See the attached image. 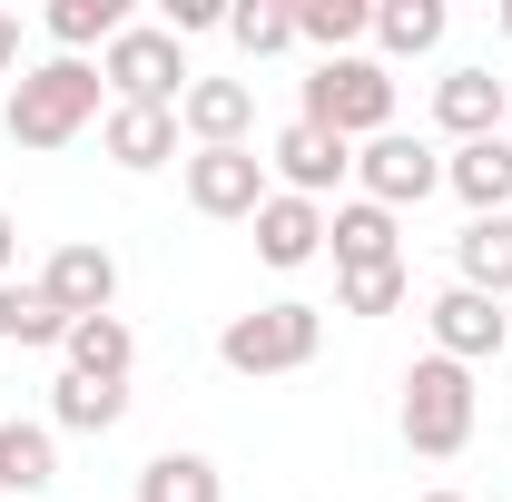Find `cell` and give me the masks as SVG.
Masks as SVG:
<instances>
[{"label":"cell","mask_w":512,"mask_h":502,"mask_svg":"<svg viewBox=\"0 0 512 502\" xmlns=\"http://www.w3.org/2000/svg\"><path fill=\"white\" fill-rule=\"evenodd\" d=\"M89 119H109V79H99V60H30L20 79H10V109H0V128H10V148H69Z\"/></svg>","instance_id":"1"},{"label":"cell","mask_w":512,"mask_h":502,"mask_svg":"<svg viewBox=\"0 0 512 502\" xmlns=\"http://www.w3.org/2000/svg\"><path fill=\"white\" fill-rule=\"evenodd\" d=\"M325 345V306L306 296H276V306H247L217 325V365L227 375H306Z\"/></svg>","instance_id":"2"},{"label":"cell","mask_w":512,"mask_h":502,"mask_svg":"<svg viewBox=\"0 0 512 502\" xmlns=\"http://www.w3.org/2000/svg\"><path fill=\"white\" fill-rule=\"evenodd\" d=\"M296 119L325 128V138H345V148H365L394 128V69L365 60V50H345V60H316L306 79V99H296Z\"/></svg>","instance_id":"3"},{"label":"cell","mask_w":512,"mask_h":502,"mask_svg":"<svg viewBox=\"0 0 512 502\" xmlns=\"http://www.w3.org/2000/svg\"><path fill=\"white\" fill-rule=\"evenodd\" d=\"M473 414H483V394H473V365H453V355H424L404 375V404H394V424L424 463H453L473 443Z\"/></svg>","instance_id":"4"},{"label":"cell","mask_w":512,"mask_h":502,"mask_svg":"<svg viewBox=\"0 0 512 502\" xmlns=\"http://www.w3.org/2000/svg\"><path fill=\"white\" fill-rule=\"evenodd\" d=\"M99 79H109V99H138V109H178L188 99V40H168L158 20H128L119 40L99 50Z\"/></svg>","instance_id":"5"},{"label":"cell","mask_w":512,"mask_h":502,"mask_svg":"<svg viewBox=\"0 0 512 502\" xmlns=\"http://www.w3.org/2000/svg\"><path fill=\"white\" fill-rule=\"evenodd\" d=\"M355 188L375 197L384 217H404V207H424V197L444 188V148L434 138H404V128H384L355 148Z\"/></svg>","instance_id":"6"},{"label":"cell","mask_w":512,"mask_h":502,"mask_svg":"<svg viewBox=\"0 0 512 502\" xmlns=\"http://www.w3.org/2000/svg\"><path fill=\"white\" fill-rule=\"evenodd\" d=\"M30 286H40V306L69 315V325H79V315H109L119 306V256L99 247V237H69V247H50V266H40Z\"/></svg>","instance_id":"7"},{"label":"cell","mask_w":512,"mask_h":502,"mask_svg":"<svg viewBox=\"0 0 512 502\" xmlns=\"http://www.w3.org/2000/svg\"><path fill=\"white\" fill-rule=\"evenodd\" d=\"M266 178H276L286 197H316V207H325V197L355 178V148L325 138V128H306V119H286L276 138H266Z\"/></svg>","instance_id":"8"},{"label":"cell","mask_w":512,"mask_h":502,"mask_svg":"<svg viewBox=\"0 0 512 502\" xmlns=\"http://www.w3.org/2000/svg\"><path fill=\"white\" fill-rule=\"evenodd\" d=\"M276 197L266 158L256 148H188V207L197 217H256Z\"/></svg>","instance_id":"9"},{"label":"cell","mask_w":512,"mask_h":502,"mask_svg":"<svg viewBox=\"0 0 512 502\" xmlns=\"http://www.w3.org/2000/svg\"><path fill=\"white\" fill-rule=\"evenodd\" d=\"M424 325H434V355H453V365H493L512 335V315L493 306V296H473V286H444L434 306H424Z\"/></svg>","instance_id":"10"},{"label":"cell","mask_w":512,"mask_h":502,"mask_svg":"<svg viewBox=\"0 0 512 502\" xmlns=\"http://www.w3.org/2000/svg\"><path fill=\"white\" fill-rule=\"evenodd\" d=\"M503 119H512V89L493 79V69H444V79H434V128H444L453 148L503 138Z\"/></svg>","instance_id":"11"},{"label":"cell","mask_w":512,"mask_h":502,"mask_svg":"<svg viewBox=\"0 0 512 502\" xmlns=\"http://www.w3.org/2000/svg\"><path fill=\"white\" fill-rule=\"evenodd\" d=\"M178 138H197V148H247V138H256V89H247V79H188Z\"/></svg>","instance_id":"12"},{"label":"cell","mask_w":512,"mask_h":502,"mask_svg":"<svg viewBox=\"0 0 512 502\" xmlns=\"http://www.w3.org/2000/svg\"><path fill=\"white\" fill-rule=\"evenodd\" d=\"M99 148H109V168L148 178V168H168V158H178V109H138V99H109V119H99Z\"/></svg>","instance_id":"13"},{"label":"cell","mask_w":512,"mask_h":502,"mask_svg":"<svg viewBox=\"0 0 512 502\" xmlns=\"http://www.w3.org/2000/svg\"><path fill=\"white\" fill-rule=\"evenodd\" d=\"M325 247H335V276L394 266V256H404V217H384L375 197H345V207H325Z\"/></svg>","instance_id":"14"},{"label":"cell","mask_w":512,"mask_h":502,"mask_svg":"<svg viewBox=\"0 0 512 502\" xmlns=\"http://www.w3.org/2000/svg\"><path fill=\"white\" fill-rule=\"evenodd\" d=\"M247 227H256V256H266V266H316V256H325V207H316V197L276 188Z\"/></svg>","instance_id":"15"},{"label":"cell","mask_w":512,"mask_h":502,"mask_svg":"<svg viewBox=\"0 0 512 502\" xmlns=\"http://www.w3.org/2000/svg\"><path fill=\"white\" fill-rule=\"evenodd\" d=\"M444 188L473 207V217H512V138H473V148H444Z\"/></svg>","instance_id":"16"},{"label":"cell","mask_w":512,"mask_h":502,"mask_svg":"<svg viewBox=\"0 0 512 502\" xmlns=\"http://www.w3.org/2000/svg\"><path fill=\"white\" fill-rule=\"evenodd\" d=\"M453 286H473V296H512V217H463V237H453Z\"/></svg>","instance_id":"17"},{"label":"cell","mask_w":512,"mask_h":502,"mask_svg":"<svg viewBox=\"0 0 512 502\" xmlns=\"http://www.w3.org/2000/svg\"><path fill=\"white\" fill-rule=\"evenodd\" d=\"M60 355H69V375H89V384H128V365H138V335H128L119 315H79Z\"/></svg>","instance_id":"18"},{"label":"cell","mask_w":512,"mask_h":502,"mask_svg":"<svg viewBox=\"0 0 512 502\" xmlns=\"http://www.w3.org/2000/svg\"><path fill=\"white\" fill-rule=\"evenodd\" d=\"M60 483V434L50 424H0V493H50Z\"/></svg>","instance_id":"19"},{"label":"cell","mask_w":512,"mask_h":502,"mask_svg":"<svg viewBox=\"0 0 512 502\" xmlns=\"http://www.w3.org/2000/svg\"><path fill=\"white\" fill-rule=\"evenodd\" d=\"M453 10L444 0H375V50L384 60H424V50H444Z\"/></svg>","instance_id":"20"},{"label":"cell","mask_w":512,"mask_h":502,"mask_svg":"<svg viewBox=\"0 0 512 502\" xmlns=\"http://www.w3.org/2000/svg\"><path fill=\"white\" fill-rule=\"evenodd\" d=\"M40 30L60 40V60H89V50H109V40L128 30V0H50Z\"/></svg>","instance_id":"21"},{"label":"cell","mask_w":512,"mask_h":502,"mask_svg":"<svg viewBox=\"0 0 512 502\" xmlns=\"http://www.w3.org/2000/svg\"><path fill=\"white\" fill-rule=\"evenodd\" d=\"M119 414H128V384H89V375L60 365V384H50V434H109Z\"/></svg>","instance_id":"22"},{"label":"cell","mask_w":512,"mask_h":502,"mask_svg":"<svg viewBox=\"0 0 512 502\" xmlns=\"http://www.w3.org/2000/svg\"><path fill=\"white\" fill-rule=\"evenodd\" d=\"M227 483H217V463L207 453H148L138 463V502H217Z\"/></svg>","instance_id":"23"},{"label":"cell","mask_w":512,"mask_h":502,"mask_svg":"<svg viewBox=\"0 0 512 502\" xmlns=\"http://www.w3.org/2000/svg\"><path fill=\"white\" fill-rule=\"evenodd\" d=\"M296 40H316L325 60H345L355 40H375V0H296Z\"/></svg>","instance_id":"24"},{"label":"cell","mask_w":512,"mask_h":502,"mask_svg":"<svg viewBox=\"0 0 512 502\" xmlns=\"http://www.w3.org/2000/svg\"><path fill=\"white\" fill-rule=\"evenodd\" d=\"M227 40H237L247 60L296 50V0H227Z\"/></svg>","instance_id":"25"},{"label":"cell","mask_w":512,"mask_h":502,"mask_svg":"<svg viewBox=\"0 0 512 502\" xmlns=\"http://www.w3.org/2000/svg\"><path fill=\"white\" fill-rule=\"evenodd\" d=\"M0 345H69V315L40 306V286H10L0 276Z\"/></svg>","instance_id":"26"},{"label":"cell","mask_w":512,"mask_h":502,"mask_svg":"<svg viewBox=\"0 0 512 502\" xmlns=\"http://www.w3.org/2000/svg\"><path fill=\"white\" fill-rule=\"evenodd\" d=\"M404 296H414L404 256H394V266H355V276H335V315H394Z\"/></svg>","instance_id":"27"},{"label":"cell","mask_w":512,"mask_h":502,"mask_svg":"<svg viewBox=\"0 0 512 502\" xmlns=\"http://www.w3.org/2000/svg\"><path fill=\"white\" fill-rule=\"evenodd\" d=\"M158 30H168V40H197V30H227V0H158Z\"/></svg>","instance_id":"28"},{"label":"cell","mask_w":512,"mask_h":502,"mask_svg":"<svg viewBox=\"0 0 512 502\" xmlns=\"http://www.w3.org/2000/svg\"><path fill=\"white\" fill-rule=\"evenodd\" d=\"M20 69H30L20 60V10H0V79H20Z\"/></svg>","instance_id":"29"},{"label":"cell","mask_w":512,"mask_h":502,"mask_svg":"<svg viewBox=\"0 0 512 502\" xmlns=\"http://www.w3.org/2000/svg\"><path fill=\"white\" fill-rule=\"evenodd\" d=\"M10 256H20V227H10V207H0V276H10Z\"/></svg>","instance_id":"30"},{"label":"cell","mask_w":512,"mask_h":502,"mask_svg":"<svg viewBox=\"0 0 512 502\" xmlns=\"http://www.w3.org/2000/svg\"><path fill=\"white\" fill-rule=\"evenodd\" d=\"M414 502H473V493H414Z\"/></svg>","instance_id":"31"},{"label":"cell","mask_w":512,"mask_h":502,"mask_svg":"<svg viewBox=\"0 0 512 502\" xmlns=\"http://www.w3.org/2000/svg\"><path fill=\"white\" fill-rule=\"evenodd\" d=\"M493 20H503V40H512V0H503V10H493Z\"/></svg>","instance_id":"32"},{"label":"cell","mask_w":512,"mask_h":502,"mask_svg":"<svg viewBox=\"0 0 512 502\" xmlns=\"http://www.w3.org/2000/svg\"><path fill=\"white\" fill-rule=\"evenodd\" d=\"M503 138H512V119H503Z\"/></svg>","instance_id":"33"}]
</instances>
